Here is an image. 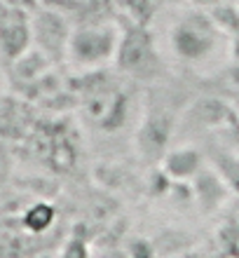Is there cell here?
<instances>
[{"mask_svg":"<svg viewBox=\"0 0 239 258\" xmlns=\"http://www.w3.org/2000/svg\"><path fill=\"white\" fill-rule=\"evenodd\" d=\"M223 40H230L211 19V14L199 7L185 5L178 10L169 28V45L178 61L188 68L211 63L223 52Z\"/></svg>","mask_w":239,"mask_h":258,"instance_id":"cell-1","label":"cell"},{"mask_svg":"<svg viewBox=\"0 0 239 258\" xmlns=\"http://www.w3.org/2000/svg\"><path fill=\"white\" fill-rule=\"evenodd\" d=\"M120 24H122V35H120L117 54L113 61L117 73L124 75L127 80L136 82L138 87H152L167 80L169 68L160 52L152 28L124 19H120Z\"/></svg>","mask_w":239,"mask_h":258,"instance_id":"cell-2","label":"cell"},{"mask_svg":"<svg viewBox=\"0 0 239 258\" xmlns=\"http://www.w3.org/2000/svg\"><path fill=\"white\" fill-rule=\"evenodd\" d=\"M120 35H122L120 17L99 24L73 26L68 52H66V66L70 68V73H87V71L113 66Z\"/></svg>","mask_w":239,"mask_h":258,"instance_id":"cell-3","label":"cell"},{"mask_svg":"<svg viewBox=\"0 0 239 258\" xmlns=\"http://www.w3.org/2000/svg\"><path fill=\"white\" fill-rule=\"evenodd\" d=\"M31 24H33V47H38L42 54H47L56 66H66L73 21L66 14L40 5L31 14Z\"/></svg>","mask_w":239,"mask_h":258,"instance_id":"cell-4","label":"cell"},{"mask_svg":"<svg viewBox=\"0 0 239 258\" xmlns=\"http://www.w3.org/2000/svg\"><path fill=\"white\" fill-rule=\"evenodd\" d=\"M31 14L33 12L0 3V59L5 66L33 47Z\"/></svg>","mask_w":239,"mask_h":258,"instance_id":"cell-5","label":"cell"},{"mask_svg":"<svg viewBox=\"0 0 239 258\" xmlns=\"http://www.w3.org/2000/svg\"><path fill=\"white\" fill-rule=\"evenodd\" d=\"M38 124V108L24 96H0V136L5 141H26Z\"/></svg>","mask_w":239,"mask_h":258,"instance_id":"cell-6","label":"cell"},{"mask_svg":"<svg viewBox=\"0 0 239 258\" xmlns=\"http://www.w3.org/2000/svg\"><path fill=\"white\" fill-rule=\"evenodd\" d=\"M40 5L66 14L73 21V26L117 19V10L113 0H40Z\"/></svg>","mask_w":239,"mask_h":258,"instance_id":"cell-7","label":"cell"},{"mask_svg":"<svg viewBox=\"0 0 239 258\" xmlns=\"http://www.w3.org/2000/svg\"><path fill=\"white\" fill-rule=\"evenodd\" d=\"M190 185L195 192V204L204 214H216L218 209H223V204L227 202V197L232 192L211 164H204V169L192 178Z\"/></svg>","mask_w":239,"mask_h":258,"instance_id":"cell-8","label":"cell"},{"mask_svg":"<svg viewBox=\"0 0 239 258\" xmlns=\"http://www.w3.org/2000/svg\"><path fill=\"white\" fill-rule=\"evenodd\" d=\"M52 68H59V66L47 54H42L38 47H31L19 59L7 63V75H10V80L14 85V92H21L28 85H33L35 80H40L42 75H47Z\"/></svg>","mask_w":239,"mask_h":258,"instance_id":"cell-9","label":"cell"},{"mask_svg":"<svg viewBox=\"0 0 239 258\" xmlns=\"http://www.w3.org/2000/svg\"><path fill=\"white\" fill-rule=\"evenodd\" d=\"M204 164L206 155L202 148H197V146H174L160 167L171 181H188L190 183L192 178L204 169Z\"/></svg>","mask_w":239,"mask_h":258,"instance_id":"cell-10","label":"cell"},{"mask_svg":"<svg viewBox=\"0 0 239 258\" xmlns=\"http://www.w3.org/2000/svg\"><path fill=\"white\" fill-rule=\"evenodd\" d=\"M204 155H206V160H209V164L223 176L227 188H230L234 195H239V153L237 150H234L232 146H225V143L209 141Z\"/></svg>","mask_w":239,"mask_h":258,"instance_id":"cell-11","label":"cell"},{"mask_svg":"<svg viewBox=\"0 0 239 258\" xmlns=\"http://www.w3.org/2000/svg\"><path fill=\"white\" fill-rule=\"evenodd\" d=\"M56 223V207L47 200H35L21 211L19 225L26 235H33V237H42L47 235Z\"/></svg>","mask_w":239,"mask_h":258,"instance_id":"cell-12","label":"cell"},{"mask_svg":"<svg viewBox=\"0 0 239 258\" xmlns=\"http://www.w3.org/2000/svg\"><path fill=\"white\" fill-rule=\"evenodd\" d=\"M204 82H209V92L218 94L239 106V61H227L216 68Z\"/></svg>","mask_w":239,"mask_h":258,"instance_id":"cell-13","label":"cell"},{"mask_svg":"<svg viewBox=\"0 0 239 258\" xmlns=\"http://www.w3.org/2000/svg\"><path fill=\"white\" fill-rule=\"evenodd\" d=\"M209 14H211V19L216 21V26H218L227 38H232L234 33H239V5H237V0H227L223 5L209 10Z\"/></svg>","mask_w":239,"mask_h":258,"instance_id":"cell-14","label":"cell"},{"mask_svg":"<svg viewBox=\"0 0 239 258\" xmlns=\"http://www.w3.org/2000/svg\"><path fill=\"white\" fill-rule=\"evenodd\" d=\"M59 258H94L92 256V242H89L87 235H80V232H70L68 239L63 242L61 253Z\"/></svg>","mask_w":239,"mask_h":258,"instance_id":"cell-15","label":"cell"},{"mask_svg":"<svg viewBox=\"0 0 239 258\" xmlns=\"http://www.w3.org/2000/svg\"><path fill=\"white\" fill-rule=\"evenodd\" d=\"M124 249H127V258H155L157 256L152 239L138 237V235L127 239V242H124Z\"/></svg>","mask_w":239,"mask_h":258,"instance_id":"cell-16","label":"cell"},{"mask_svg":"<svg viewBox=\"0 0 239 258\" xmlns=\"http://www.w3.org/2000/svg\"><path fill=\"white\" fill-rule=\"evenodd\" d=\"M0 3L19 7V10H26V12H35V10L40 7V0H0Z\"/></svg>","mask_w":239,"mask_h":258,"instance_id":"cell-17","label":"cell"},{"mask_svg":"<svg viewBox=\"0 0 239 258\" xmlns=\"http://www.w3.org/2000/svg\"><path fill=\"white\" fill-rule=\"evenodd\" d=\"M223 3H227V0H185V5H192V7H199V10H213V7L223 5Z\"/></svg>","mask_w":239,"mask_h":258,"instance_id":"cell-18","label":"cell"},{"mask_svg":"<svg viewBox=\"0 0 239 258\" xmlns=\"http://www.w3.org/2000/svg\"><path fill=\"white\" fill-rule=\"evenodd\" d=\"M227 59L230 61H239V33H234L227 40Z\"/></svg>","mask_w":239,"mask_h":258,"instance_id":"cell-19","label":"cell"},{"mask_svg":"<svg viewBox=\"0 0 239 258\" xmlns=\"http://www.w3.org/2000/svg\"><path fill=\"white\" fill-rule=\"evenodd\" d=\"M169 3H185V0H169Z\"/></svg>","mask_w":239,"mask_h":258,"instance_id":"cell-20","label":"cell"},{"mask_svg":"<svg viewBox=\"0 0 239 258\" xmlns=\"http://www.w3.org/2000/svg\"><path fill=\"white\" fill-rule=\"evenodd\" d=\"M237 5H239V0H237Z\"/></svg>","mask_w":239,"mask_h":258,"instance_id":"cell-21","label":"cell"}]
</instances>
